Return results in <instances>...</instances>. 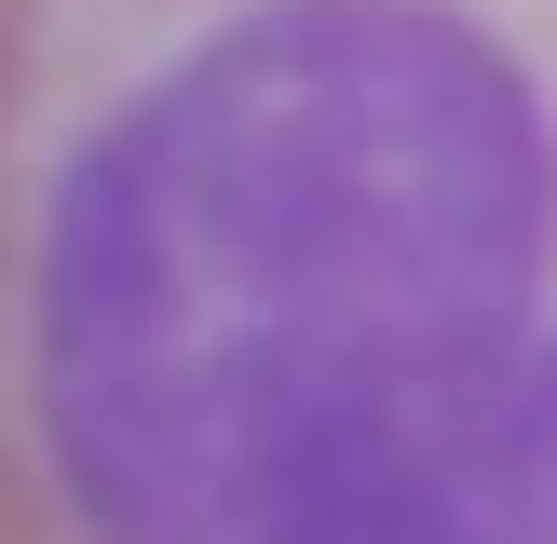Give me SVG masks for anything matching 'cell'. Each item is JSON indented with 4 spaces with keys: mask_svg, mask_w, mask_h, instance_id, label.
<instances>
[{
    "mask_svg": "<svg viewBox=\"0 0 557 544\" xmlns=\"http://www.w3.org/2000/svg\"><path fill=\"white\" fill-rule=\"evenodd\" d=\"M0 490L27 544H557V0H14Z\"/></svg>",
    "mask_w": 557,
    "mask_h": 544,
    "instance_id": "obj_1",
    "label": "cell"
}]
</instances>
